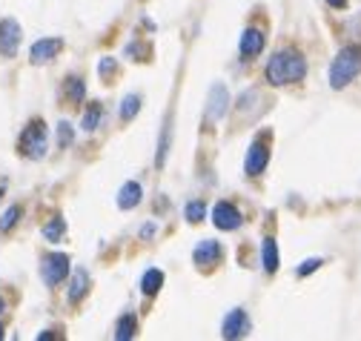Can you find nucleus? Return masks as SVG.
Segmentation results:
<instances>
[{"label": "nucleus", "mask_w": 361, "mask_h": 341, "mask_svg": "<svg viewBox=\"0 0 361 341\" xmlns=\"http://www.w3.org/2000/svg\"><path fill=\"white\" fill-rule=\"evenodd\" d=\"M20 37H23V29H20V23L15 18L0 20V55L15 58L18 49H20Z\"/></svg>", "instance_id": "obj_6"}, {"label": "nucleus", "mask_w": 361, "mask_h": 341, "mask_svg": "<svg viewBox=\"0 0 361 341\" xmlns=\"http://www.w3.org/2000/svg\"><path fill=\"white\" fill-rule=\"evenodd\" d=\"M161 287H164V273H161L158 267L147 270L144 278H141V292H144V295H155Z\"/></svg>", "instance_id": "obj_17"}, {"label": "nucleus", "mask_w": 361, "mask_h": 341, "mask_svg": "<svg viewBox=\"0 0 361 341\" xmlns=\"http://www.w3.org/2000/svg\"><path fill=\"white\" fill-rule=\"evenodd\" d=\"M324 261L322 259H307L301 267H298V278H304V275H310V273H315V270H319Z\"/></svg>", "instance_id": "obj_26"}, {"label": "nucleus", "mask_w": 361, "mask_h": 341, "mask_svg": "<svg viewBox=\"0 0 361 341\" xmlns=\"http://www.w3.org/2000/svg\"><path fill=\"white\" fill-rule=\"evenodd\" d=\"M264 46H267V37H264V32H261V29H244L241 44H238L241 58L252 61V58H258V55L264 52Z\"/></svg>", "instance_id": "obj_11"}, {"label": "nucleus", "mask_w": 361, "mask_h": 341, "mask_svg": "<svg viewBox=\"0 0 361 341\" xmlns=\"http://www.w3.org/2000/svg\"><path fill=\"white\" fill-rule=\"evenodd\" d=\"M63 235H66V221L63 218H52L47 227H43V238H47L49 244H58Z\"/></svg>", "instance_id": "obj_21"}, {"label": "nucleus", "mask_w": 361, "mask_h": 341, "mask_svg": "<svg viewBox=\"0 0 361 341\" xmlns=\"http://www.w3.org/2000/svg\"><path fill=\"white\" fill-rule=\"evenodd\" d=\"M261 261H264V270H267V273H279L281 255H279L276 238H264V244H261Z\"/></svg>", "instance_id": "obj_15"}, {"label": "nucleus", "mask_w": 361, "mask_h": 341, "mask_svg": "<svg viewBox=\"0 0 361 341\" xmlns=\"http://www.w3.org/2000/svg\"><path fill=\"white\" fill-rule=\"evenodd\" d=\"M184 216H187L190 224H201L207 218V204L204 201H190L187 209H184Z\"/></svg>", "instance_id": "obj_23"}, {"label": "nucleus", "mask_w": 361, "mask_h": 341, "mask_svg": "<svg viewBox=\"0 0 361 341\" xmlns=\"http://www.w3.org/2000/svg\"><path fill=\"white\" fill-rule=\"evenodd\" d=\"M141 198H144L141 184H138V181H126V184L121 187V192H118V206H121V209H135V206L141 204Z\"/></svg>", "instance_id": "obj_13"}, {"label": "nucleus", "mask_w": 361, "mask_h": 341, "mask_svg": "<svg viewBox=\"0 0 361 341\" xmlns=\"http://www.w3.org/2000/svg\"><path fill=\"white\" fill-rule=\"evenodd\" d=\"M83 80L80 78H66V83H63V95H66V101H72V104H83Z\"/></svg>", "instance_id": "obj_20"}, {"label": "nucleus", "mask_w": 361, "mask_h": 341, "mask_svg": "<svg viewBox=\"0 0 361 341\" xmlns=\"http://www.w3.org/2000/svg\"><path fill=\"white\" fill-rule=\"evenodd\" d=\"M327 6H333V9H344V6H347V0H327Z\"/></svg>", "instance_id": "obj_28"}, {"label": "nucleus", "mask_w": 361, "mask_h": 341, "mask_svg": "<svg viewBox=\"0 0 361 341\" xmlns=\"http://www.w3.org/2000/svg\"><path fill=\"white\" fill-rule=\"evenodd\" d=\"M109 69H115V61H112V58H104V61H101V75L106 78V75H109Z\"/></svg>", "instance_id": "obj_27"}, {"label": "nucleus", "mask_w": 361, "mask_h": 341, "mask_svg": "<svg viewBox=\"0 0 361 341\" xmlns=\"http://www.w3.org/2000/svg\"><path fill=\"white\" fill-rule=\"evenodd\" d=\"M212 224H215L218 230H224V232H235V230L244 224V216L238 212L235 204H230V201H218V204L212 206Z\"/></svg>", "instance_id": "obj_5"}, {"label": "nucleus", "mask_w": 361, "mask_h": 341, "mask_svg": "<svg viewBox=\"0 0 361 341\" xmlns=\"http://www.w3.org/2000/svg\"><path fill=\"white\" fill-rule=\"evenodd\" d=\"M250 330H252L250 316H247V310H241V307L230 310L227 318H224V324H221V335H224V338H230V341L250 335Z\"/></svg>", "instance_id": "obj_7"}, {"label": "nucleus", "mask_w": 361, "mask_h": 341, "mask_svg": "<svg viewBox=\"0 0 361 341\" xmlns=\"http://www.w3.org/2000/svg\"><path fill=\"white\" fill-rule=\"evenodd\" d=\"M69 255L66 252H49L47 259L40 261V275H43V281H47L49 287H58L63 278H66V273H69Z\"/></svg>", "instance_id": "obj_4"}, {"label": "nucleus", "mask_w": 361, "mask_h": 341, "mask_svg": "<svg viewBox=\"0 0 361 341\" xmlns=\"http://www.w3.org/2000/svg\"><path fill=\"white\" fill-rule=\"evenodd\" d=\"M86 292H89V273L86 270H75L72 273V281H69V290H66L69 302L72 304H80Z\"/></svg>", "instance_id": "obj_14"}, {"label": "nucleus", "mask_w": 361, "mask_h": 341, "mask_svg": "<svg viewBox=\"0 0 361 341\" xmlns=\"http://www.w3.org/2000/svg\"><path fill=\"white\" fill-rule=\"evenodd\" d=\"M267 80L273 87H287V83H298L307 78V61L298 49H279L267 61Z\"/></svg>", "instance_id": "obj_1"}, {"label": "nucleus", "mask_w": 361, "mask_h": 341, "mask_svg": "<svg viewBox=\"0 0 361 341\" xmlns=\"http://www.w3.org/2000/svg\"><path fill=\"white\" fill-rule=\"evenodd\" d=\"M0 313H4V298H0Z\"/></svg>", "instance_id": "obj_30"}, {"label": "nucleus", "mask_w": 361, "mask_h": 341, "mask_svg": "<svg viewBox=\"0 0 361 341\" xmlns=\"http://www.w3.org/2000/svg\"><path fill=\"white\" fill-rule=\"evenodd\" d=\"M72 141H75V130H72V123H66V120H61L58 123V147H72Z\"/></svg>", "instance_id": "obj_25"}, {"label": "nucleus", "mask_w": 361, "mask_h": 341, "mask_svg": "<svg viewBox=\"0 0 361 341\" xmlns=\"http://www.w3.org/2000/svg\"><path fill=\"white\" fill-rule=\"evenodd\" d=\"M47 141H49V130L43 120H29L26 130L20 132L18 138V152L29 161H40L43 155H47Z\"/></svg>", "instance_id": "obj_3"}, {"label": "nucleus", "mask_w": 361, "mask_h": 341, "mask_svg": "<svg viewBox=\"0 0 361 341\" xmlns=\"http://www.w3.org/2000/svg\"><path fill=\"white\" fill-rule=\"evenodd\" d=\"M4 192H6V181L0 178V198H4Z\"/></svg>", "instance_id": "obj_29"}, {"label": "nucleus", "mask_w": 361, "mask_h": 341, "mask_svg": "<svg viewBox=\"0 0 361 341\" xmlns=\"http://www.w3.org/2000/svg\"><path fill=\"white\" fill-rule=\"evenodd\" d=\"M141 112V95H126L121 104V120H132Z\"/></svg>", "instance_id": "obj_22"}, {"label": "nucleus", "mask_w": 361, "mask_h": 341, "mask_svg": "<svg viewBox=\"0 0 361 341\" xmlns=\"http://www.w3.org/2000/svg\"><path fill=\"white\" fill-rule=\"evenodd\" d=\"M358 75H361V46L358 44L341 46L338 55L330 63V87L333 89H344Z\"/></svg>", "instance_id": "obj_2"}, {"label": "nucleus", "mask_w": 361, "mask_h": 341, "mask_svg": "<svg viewBox=\"0 0 361 341\" xmlns=\"http://www.w3.org/2000/svg\"><path fill=\"white\" fill-rule=\"evenodd\" d=\"M230 109V89L224 83H212L207 98V120H221Z\"/></svg>", "instance_id": "obj_9"}, {"label": "nucleus", "mask_w": 361, "mask_h": 341, "mask_svg": "<svg viewBox=\"0 0 361 341\" xmlns=\"http://www.w3.org/2000/svg\"><path fill=\"white\" fill-rule=\"evenodd\" d=\"M61 49H63V40L61 37H40V40H35L32 49H29V61L35 66L49 63V61H55L61 55Z\"/></svg>", "instance_id": "obj_8"}, {"label": "nucleus", "mask_w": 361, "mask_h": 341, "mask_svg": "<svg viewBox=\"0 0 361 341\" xmlns=\"http://www.w3.org/2000/svg\"><path fill=\"white\" fill-rule=\"evenodd\" d=\"M18 221H20V206L15 204V206H9L4 212V216H0V232H12Z\"/></svg>", "instance_id": "obj_24"}, {"label": "nucleus", "mask_w": 361, "mask_h": 341, "mask_svg": "<svg viewBox=\"0 0 361 341\" xmlns=\"http://www.w3.org/2000/svg\"><path fill=\"white\" fill-rule=\"evenodd\" d=\"M135 333H138V321H135V316H121L118 327H115V338L129 341V338H135Z\"/></svg>", "instance_id": "obj_19"}, {"label": "nucleus", "mask_w": 361, "mask_h": 341, "mask_svg": "<svg viewBox=\"0 0 361 341\" xmlns=\"http://www.w3.org/2000/svg\"><path fill=\"white\" fill-rule=\"evenodd\" d=\"M101 120H104V106L101 104H92L86 112H83V120H80V130L83 132H95L98 126H101Z\"/></svg>", "instance_id": "obj_16"}, {"label": "nucleus", "mask_w": 361, "mask_h": 341, "mask_svg": "<svg viewBox=\"0 0 361 341\" xmlns=\"http://www.w3.org/2000/svg\"><path fill=\"white\" fill-rule=\"evenodd\" d=\"M221 255H224L221 244H218L215 238H204V241L195 247L192 259H195V264H198V267H212V264H218V261H221Z\"/></svg>", "instance_id": "obj_12"}, {"label": "nucleus", "mask_w": 361, "mask_h": 341, "mask_svg": "<svg viewBox=\"0 0 361 341\" xmlns=\"http://www.w3.org/2000/svg\"><path fill=\"white\" fill-rule=\"evenodd\" d=\"M169 141H172V115H166V120H164V130H161V141H158V155H155L158 166H164V163H166Z\"/></svg>", "instance_id": "obj_18"}, {"label": "nucleus", "mask_w": 361, "mask_h": 341, "mask_svg": "<svg viewBox=\"0 0 361 341\" xmlns=\"http://www.w3.org/2000/svg\"><path fill=\"white\" fill-rule=\"evenodd\" d=\"M267 163H269V149H267V144H264V141H252L250 149H247V158H244V173H247L250 178H258L264 169H267Z\"/></svg>", "instance_id": "obj_10"}, {"label": "nucleus", "mask_w": 361, "mask_h": 341, "mask_svg": "<svg viewBox=\"0 0 361 341\" xmlns=\"http://www.w3.org/2000/svg\"><path fill=\"white\" fill-rule=\"evenodd\" d=\"M0 338H4V327H0Z\"/></svg>", "instance_id": "obj_31"}]
</instances>
